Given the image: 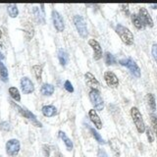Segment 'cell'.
Masks as SVG:
<instances>
[{
    "label": "cell",
    "instance_id": "7402d4cb",
    "mask_svg": "<svg viewBox=\"0 0 157 157\" xmlns=\"http://www.w3.org/2000/svg\"><path fill=\"white\" fill-rule=\"evenodd\" d=\"M146 100L148 102V105L151 111H155L156 110V103H155V98L154 95L152 93H148L146 95Z\"/></svg>",
    "mask_w": 157,
    "mask_h": 157
},
{
    "label": "cell",
    "instance_id": "ac0fdd59",
    "mask_svg": "<svg viewBox=\"0 0 157 157\" xmlns=\"http://www.w3.org/2000/svg\"><path fill=\"white\" fill-rule=\"evenodd\" d=\"M59 136L61 137V140L64 141V144H65V145H66V147H67V149L69 150V151H71L72 149H73V142H72V140L69 139V137L66 136V134L64 132H62V131H60L59 132Z\"/></svg>",
    "mask_w": 157,
    "mask_h": 157
},
{
    "label": "cell",
    "instance_id": "d6986e66",
    "mask_svg": "<svg viewBox=\"0 0 157 157\" xmlns=\"http://www.w3.org/2000/svg\"><path fill=\"white\" fill-rule=\"evenodd\" d=\"M58 59H59V62L62 66H65L66 64L68 63V53L64 50V49H59L58 50Z\"/></svg>",
    "mask_w": 157,
    "mask_h": 157
},
{
    "label": "cell",
    "instance_id": "277c9868",
    "mask_svg": "<svg viewBox=\"0 0 157 157\" xmlns=\"http://www.w3.org/2000/svg\"><path fill=\"white\" fill-rule=\"evenodd\" d=\"M74 23H75V26L78 29V33H80V36L83 38H86L88 34V32H87L86 21L83 20V18L80 16V15H77V16L74 17Z\"/></svg>",
    "mask_w": 157,
    "mask_h": 157
},
{
    "label": "cell",
    "instance_id": "7c38bea8",
    "mask_svg": "<svg viewBox=\"0 0 157 157\" xmlns=\"http://www.w3.org/2000/svg\"><path fill=\"white\" fill-rule=\"evenodd\" d=\"M21 86H22V90L25 94L32 93L34 90V86H33V82L27 77H24L21 78Z\"/></svg>",
    "mask_w": 157,
    "mask_h": 157
},
{
    "label": "cell",
    "instance_id": "4fadbf2b",
    "mask_svg": "<svg viewBox=\"0 0 157 157\" xmlns=\"http://www.w3.org/2000/svg\"><path fill=\"white\" fill-rule=\"evenodd\" d=\"M140 19L142 20V22L144 23V25H147L148 27H153V21H152V18L149 15L148 11L145 8H140Z\"/></svg>",
    "mask_w": 157,
    "mask_h": 157
},
{
    "label": "cell",
    "instance_id": "3957f363",
    "mask_svg": "<svg viewBox=\"0 0 157 157\" xmlns=\"http://www.w3.org/2000/svg\"><path fill=\"white\" fill-rule=\"evenodd\" d=\"M120 64L123 66L127 67L129 70L131 71V73L136 78L140 77V69L137 66V64L132 60V58H126V59H122L120 60Z\"/></svg>",
    "mask_w": 157,
    "mask_h": 157
},
{
    "label": "cell",
    "instance_id": "f546056e",
    "mask_svg": "<svg viewBox=\"0 0 157 157\" xmlns=\"http://www.w3.org/2000/svg\"><path fill=\"white\" fill-rule=\"evenodd\" d=\"M146 136H147V139H148L149 142H153V140H154V135L152 134V132L150 131V129L146 130Z\"/></svg>",
    "mask_w": 157,
    "mask_h": 157
},
{
    "label": "cell",
    "instance_id": "ba28073f",
    "mask_svg": "<svg viewBox=\"0 0 157 157\" xmlns=\"http://www.w3.org/2000/svg\"><path fill=\"white\" fill-rule=\"evenodd\" d=\"M85 80H86V85L90 86L91 90H98V88H99V86H100V83L96 80V78L94 77V75H93L92 73L86 72L85 74Z\"/></svg>",
    "mask_w": 157,
    "mask_h": 157
},
{
    "label": "cell",
    "instance_id": "1f68e13d",
    "mask_svg": "<svg viewBox=\"0 0 157 157\" xmlns=\"http://www.w3.org/2000/svg\"><path fill=\"white\" fill-rule=\"evenodd\" d=\"M152 55L157 62V44H153V46H152Z\"/></svg>",
    "mask_w": 157,
    "mask_h": 157
},
{
    "label": "cell",
    "instance_id": "836d02e7",
    "mask_svg": "<svg viewBox=\"0 0 157 157\" xmlns=\"http://www.w3.org/2000/svg\"><path fill=\"white\" fill-rule=\"evenodd\" d=\"M122 11H124L126 15H129V9H128V7H129V5L128 4H124V5H122Z\"/></svg>",
    "mask_w": 157,
    "mask_h": 157
},
{
    "label": "cell",
    "instance_id": "e0dca14e",
    "mask_svg": "<svg viewBox=\"0 0 157 157\" xmlns=\"http://www.w3.org/2000/svg\"><path fill=\"white\" fill-rule=\"evenodd\" d=\"M40 91L43 95H46V96L52 95L54 92V86L50 85V83H43L40 88Z\"/></svg>",
    "mask_w": 157,
    "mask_h": 157
},
{
    "label": "cell",
    "instance_id": "5bb4252c",
    "mask_svg": "<svg viewBox=\"0 0 157 157\" xmlns=\"http://www.w3.org/2000/svg\"><path fill=\"white\" fill-rule=\"evenodd\" d=\"M88 115H90V121L94 124V126L96 127V129L100 130L102 128V121L101 119L99 118V116L97 115V113L95 110H90V112H88Z\"/></svg>",
    "mask_w": 157,
    "mask_h": 157
},
{
    "label": "cell",
    "instance_id": "6da1fadb",
    "mask_svg": "<svg viewBox=\"0 0 157 157\" xmlns=\"http://www.w3.org/2000/svg\"><path fill=\"white\" fill-rule=\"evenodd\" d=\"M116 33L122 39V41L127 45H132L134 43V34L128 28L122 26V25H117Z\"/></svg>",
    "mask_w": 157,
    "mask_h": 157
},
{
    "label": "cell",
    "instance_id": "2e32d148",
    "mask_svg": "<svg viewBox=\"0 0 157 157\" xmlns=\"http://www.w3.org/2000/svg\"><path fill=\"white\" fill-rule=\"evenodd\" d=\"M132 24L135 25V27L139 29H144L145 25L144 23L142 22V20L140 19V17L139 15H136V14H132Z\"/></svg>",
    "mask_w": 157,
    "mask_h": 157
},
{
    "label": "cell",
    "instance_id": "5b68a950",
    "mask_svg": "<svg viewBox=\"0 0 157 157\" xmlns=\"http://www.w3.org/2000/svg\"><path fill=\"white\" fill-rule=\"evenodd\" d=\"M90 97L93 107L95 108L96 110H102L104 108V102L102 100V97L100 95V93L96 90H91L90 91Z\"/></svg>",
    "mask_w": 157,
    "mask_h": 157
},
{
    "label": "cell",
    "instance_id": "9c48e42d",
    "mask_svg": "<svg viewBox=\"0 0 157 157\" xmlns=\"http://www.w3.org/2000/svg\"><path fill=\"white\" fill-rule=\"evenodd\" d=\"M52 20H53V24H54V27L56 29V31L63 32L64 28H65V25H64V20L61 15L57 11H53L52 12Z\"/></svg>",
    "mask_w": 157,
    "mask_h": 157
},
{
    "label": "cell",
    "instance_id": "8fae6325",
    "mask_svg": "<svg viewBox=\"0 0 157 157\" xmlns=\"http://www.w3.org/2000/svg\"><path fill=\"white\" fill-rule=\"evenodd\" d=\"M88 44H90L93 49V58H94V60H99L102 57V48L100 46V44L98 43L95 39H92V38L88 40Z\"/></svg>",
    "mask_w": 157,
    "mask_h": 157
},
{
    "label": "cell",
    "instance_id": "52a82bcc",
    "mask_svg": "<svg viewBox=\"0 0 157 157\" xmlns=\"http://www.w3.org/2000/svg\"><path fill=\"white\" fill-rule=\"evenodd\" d=\"M20 141L16 139L10 140L6 142V152L9 156H16L20 151Z\"/></svg>",
    "mask_w": 157,
    "mask_h": 157
},
{
    "label": "cell",
    "instance_id": "44dd1931",
    "mask_svg": "<svg viewBox=\"0 0 157 157\" xmlns=\"http://www.w3.org/2000/svg\"><path fill=\"white\" fill-rule=\"evenodd\" d=\"M9 94L10 96H11L14 100H16V101H21V95H20V91L18 90V88L17 87H15V86H11L9 88Z\"/></svg>",
    "mask_w": 157,
    "mask_h": 157
},
{
    "label": "cell",
    "instance_id": "f35d334b",
    "mask_svg": "<svg viewBox=\"0 0 157 157\" xmlns=\"http://www.w3.org/2000/svg\"><path fill=\"white\" fill-rule=\"evenodd\" d=\"M3 58H4V56L2 55V53L0 52V59H3Z\"/></svg>",
    "mask_w": 157,
    "mask_h": 157
},
{
    "label": "cell",
    "instance_id": "f1b7e54d",
    "mask_svg": "<svg viewBox=\"0 0 157 157\" xmlns=\"http://www.w3.org/2000/svg\"><path fill=\"white\" fill-rule=\"evenodd\" d=\"M64 86H65V90L68 92H74V87H73L70 81H66L65 83H64Z\"/></svg>",
    "mask_w": 157,
    "mask_h": 157
},
{
    "label": "cell",
    "instance_id": "d6a6232c",
    "mask_svg": "<svg viewBox=\"0 0 157 157\" xmlns=\"http://www.w3.org/2000/svg\"><path fill=\"white\" fill-rule=\"evenodd\" d=\"M98 157H108L106 151L104 149L100 148L99 150H98Z\"/></svg>",
    "mask_w": 157,
    "mask_h": 157
},
{
    "label": "cell",
    "instance_id": "e575fe53",
    "mask_svg": "<svg viewBox=\"0 0 157 157\" xmlns=\"http://www.w3.org/2000/svg\"><path fill=\"white\" fill-rule=\"evenodd\" d=\"M43 150L45 152V157H48L49 156V152H50V147L48 145H44L43 146Z\"/></svg>",
    "mask_w": 157,
    "mask_h": 157
},
{
    "label": "cell",
    "instance_id": "4316f807",
    "mask_svg": "<svg viewBox=\"0 0 157 157\" xmlns=\"http://www.w3.org/2000/svg\"><path fill=\"white\" fill-rule=\"evenodd\" d=\"M150 120H151V125H152V128H153V131L157 136V116L152 114L150 116Z\"/></svg>",
    "mask_w": 157,
    "mask_h": 157
},
{
    "label": "cell",
    "instance_id": "9a60e30c",
    "mask_svg": "<svg viewBox=\"0 0 157 157\" xmlns=\"http://www.w3.org/2000/svg\"><path fill=\"white\" fill-rule=\"evenodd\" d=\"M42 114L45 117H52L56 114L57 109L53 105H45L42 107Z\"/></svg>",
    "mask_w": 157,
    "mask_h": 157
},
{
    "label": "cell",
    "instance_id": "4dcf8cb0",
    "mask_svg": "<svg viewBox=\"0 0 157 157\" xmlns=\"http://www.w3.org/2000/svg\"><path fill=\"white\" fill-rule=\"evenodd\" d=\"M0 128H1L3 131L8 132L10 130V124L8 122H2L1 124H0Z\"/></svg>",
    "mask_w": 157,
    "mask_h": 157
},
{
    "label": "cell",
    "instance_id": "8992f818",
    "mask_svg": "<svg viewBox=\"0 0 157 157\" xmlns=\"http://www.w3.org/2000/svg\"><path fill=\"white\" fill-rule=\"evenodd\" d=\"M13 105L17 108L18 111H19L20 113H21V114H22L25 118H27V119H29V121H31L33 125H34L36 127H38V128H41V127H42L41 123L36 119V117L34 116L31 111H29V110H27V109H23V108H21V107H20L19 105H17V104H15V103H13Z\"/></svg>",
    "mask_w": 157,
    "mask_h": 157
},
{
    "label": "cell",
    "instance_id": "83f0119b",
    "mask_svg": "<svg viewBox=\"0 0 157 157\" xmlns=\"http://www.w3.org/2000/svg\"><path fill=\"white\" fill-rule=\"evenodd\" d=\"M33 14H34V16H36V20H37V22H44V20L42 19V16H40V13H39V10L37 7H33Z\"/></svg>",
    "mask_w": 157,
    "mask_h": 157
},
{
    "label": "cell",
    "instance_id": "7a4b0ae2",
    "mask_svg": "<svg viewBox=\"0 0 157 157\" xmlns=\"http://www.w3.org/2000/svg\"><path fill=\"white\" fill-rule=\"evenodd\" d=\"M131 115L132 118V121H134L135 125L136 127L137 132L142 134V132L145 131V125H144V119H142V116L140 114V110L137 109L136 107H132L131 109Z\"/></svg>",
    "mask_w": 157,
    "mask_h": 157
},
{
    "label": "cell",
    "instance_id": "ffe728a7",
    "mask_svg": "<svg viewBox=\"0 0 157 157\" xmlns=\"http://www.w3.org/2000/svg\"><path fill=\"white\" fill-rule=\"evenodd\" d=\"M0 78L4 82H8V70L1 61H0Z\"/></svg>",
    "mask_w": 157,
    "mask_h": 157
},
{
    "label": "cell",
    "instance_id": "cb8c5ba5",
    "mask_svg": "<svg viewBox=\"0 0 157 157\" xmlns=\"http://www.w3.org/2000/svg\"><path fill=\"white\" fill-rule=\"evenodd\" d=\"M33 75L36 76L38 82L41 81V74H42V65H34L33 67Z\"/></svg>",
    "mask_w": 157,
    "mask_h": 157
},
{
    "label": "cell",
    "instance_id": "30bf717a",
    "mask_svg": "<svg viewBox=\"0 0 157 157\" xmlns=\"http://www.w3.org/2000/svg\"><path fill=\"white\" fill-rule=\"evenodd\" d=\"M104 80L110 87H117L119 85V80L113 72L107 71L104 73Z\"/></svg>",
    "mask_w": 157,
    "mask_h": 157
},
{
    "label": "cell",
    "instance_id": "484cf974",
    "mask_svg": "<svg viewBox=\"0 0 157 157\" xmlns=\"http://www.w3.org/2000/svg\"><path fill=\"white\" fill-rule=\"evenodd\" d=\"M90 132H91L92 136H94V139H95L98 142H99V144H105V141H104V140L102 139V136H101L99 134H98V132H97L94 129H92V128H91V129H90Z\"/></svg>",
    "mask_w": 157,
    "mask_h": 157
},
{
    "label": "cell",
    "instance_id": "d590c367",
    "mask_svg": "<svg viewBox=\"0 0 157 157\" xmlns=\"http://www.w3.org/2000/svg\"><path fill=\"white\" fill-rule=\"evenodd\" d=\"M0 47H4V44H3V41H2V31H1V29H0Z\"/></svg>",
    "mask_w": 157,
    "mask_h": 157
},
{
    "label": "cell",
    "instance_id": "74e56055",
    "mask_svg": "<svg viewBox=\"0 0 157 157\" xmlns=\"http://www.w3.org/2000/svg\"><path fill=\"white\" fill-rule=\"evenodd\" d=\"M150 7H151V8H153V9H157V4H151V5H150Z\"/></svg>",
    "mask_w": 157,
    "mask_h": 157
},
{
    "label": "cell",
    "instance_id": "d4e9b609",
    "mask_svg": "<svg viewBox=\"0 0 157 157\" xmlns=\"http://www.w3.org/2000/svg\"><path fill=\"white\" fill-rule=\"evenodd\" d=\"M115 62H116L115 57L113 56L110 52H106L105 53V63H106V65L110 66V65H112V64H114Z\"/></svg>",
    "mask_w": 157,
    "mask_h": 157
},
{
    "label": "cell",
    "instance_id": "603a6c76",
    "mask_svg": "<svg viewBox=\"0 0 157 157\" xmlns=\"http://www.w3.org/2000/svg\"><path fill=\"white\" fill-rule=\"evenodd\" d=\"M8 14L11 18H16L19 14V10L17 8V5H15V4L8 5Z\"/></svg>",
    "mask_w": 157,
    "mask_h": 157
},
{
    "label": "cell",
    "instance_id": "8d00e7d4",
    "mask_svg": "<svg viewBox=\"0 0 157 157\" xmlns=\"http://www.w3.org/2000/svg\"><path fill=\"white\" fill-rule=\"evenodd\" d=\"M55 157H64V156H63V154L61 153V152L57 151V152H55Z\"/></svg>",
    "mask_w": 157,
    "mask_h": 157
}]
</instances>
